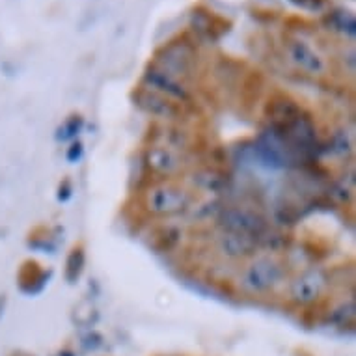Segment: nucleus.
<instances>
[{
  "label": "nucleus",
  "instance_id": "obj_1",
  "mask_svg": "<svg viewBox=\"0 0 356 356\" xmlns=\"http://www.w3.org/2000/svg\"><path fill=\"white\" fill-rule=\"evenodd\" d=\"M286 278V269L280 261H276L275 257L261 256L254 259L250 265H246L243 270L241 282L246 291L250 293H267L282 280Z\"/></svg>",
  "mask_w": 356,
  "mask_h": 356
},
{
  "label": "nucleus",
  "instance_id": "obj_2",
  "mask_svg": "<svg viewBox=\"0 0 356 356\" xmlns=\"http://www.w3.org/2000/svg\"><path fill=\"white\" fill-rule=\"evenodd\" d=\"M193 196L174 183H163L146 194L147 209L157 216H172L185 213L191 207Z\"/></svg>",
  "mask_w": 356,
  "mask_h": 356
},
{
  "label": "nucleus",
  "instance_id": "obj_3",
  "mask_svg": "<svg viewBox=\"0 0 356 356\" xmlns=\"http://www.w3.org/2000/svg\"><path fill=\"white\" fill-rule=\"evenodd\" d=\"M222 228L229 234L248 235L252 239H265L267 235V222L257 216L254 211L241 209V207H224L220 211Z\"/></svg>",
  "mask_w": 356,
  "mask_h": 356
},
{
  "label": "nucleus",
  "instance_id": "obj_4",
  "mask_svg": "<svg viewBox=\"0 0 356 356\" xmlns=\"http://www.w3.org/2000/svg\"><path fill=\"white\" fill-rule=\"evenodd\" d=\"M286 51L289 60L297 65L298 70L304 71L306 75H323L325 70H327V64L323 62L321 56L304 41L287 40Z\"/></svg>",
  "mask_w": 356,
  "mask_h": 356
},
{
  "label": "nucleus",
  "instance_id": "obj_5",
  "mask_svg": "<svg viewBox=\"0 0 356 356\" xmlns=\"http://www.w3.org/2000/svg\"><path fill=\"white\" fill-rule=\"evenodd\" d=\"M147 164L153 172L163 175H174L183 168L181 155L170 146H155L147 152Z\"/></svg>",
  "mask_w": 356,
  "mask_h": 356
},
{
  "label": "nucleus",
  "instance_id": "obj_6",
  "mask_svg": "<svg viewBox=\"0 0 356 356\" xmlns=\"http://www.w3.org/2000/svg\"><path fill=\"white\" fill-rule=\"evenodd\" d=\"M146 82L153 90H157L161 94L168 95V97H174V99L185 101L187 99V90L181 84L179 79H175V76L168 75L166 71L159 70L157 65H152L146 73Z\"/></svg>",
  "mask_w": 356,
  "mask_h": 356
},
{
  "label": "nucleus",
  "instance_id": "obj_7",
  "mask_svg": "<svg viewBox=\"0 0 356 356\" xmlns=\"http://www.w3.org/2000/svg\"><path fill=\"white\" fill-rule=\"evenodd\" d=\"M218 248H220L222 254L226 257H229V259H241V257L256 254L257 241L248 237V235L224 232V234L218 237Z\"/></svg>",
  "mask_w": 356,
  "mask_h": 356
},
{
  "label": "nucleus",
  "instance_id": "obj_8",
  "mask_svg": "<svg viewBox=\"0 0 356 356\" xmlns=\"http://www.w3.org/2000/svg\"><path fill=\"white\" fill-rule=\"evenodd\" d=\"M323 284H325V280H323V276L319 273H306V275H302L300 278L293 282V298L298 300V302H309V300L317 298V295L321 293Z\"/></svg>",
  "mask_w": 356,
  "mask_h": 356
},
{
  "label": "nucleus",
  "instance_id": "obj_9",
  "mask_svg": "<svg viewBox=\"0 0 356 356\" xmlns=\"http://www.w3.org/2000/svg\"><path fill=\"white\" fill-rule=\"evenodd\" d=\"M138 101H140L142 106H146L147 111L155 114V116L174 118L179 112V108L174 103H170L168 99H163V97H159V95L152 94V92H142L138 95Z\"/></svg>",
  "mask_w": 356,
  "mask_h": 356
},
{
  "label": "nucleus",
  "instance_id": "obj_10",
  "mask_svg": "<svg viewBox=\"0 0 356 356\" xmlns=\"http://www.w3.org/2000/svg\"><path fill=\"white\" fill-rule=\"evenodd\" d=\"M327 19L330 26H334V30H341V32L349 30V34L355 32V19L349 12H332L328 13Z\"/></svg>",
  "mask_w": 356,
  "mask_h": 356
},
{
  "label": "nucleus",
  "instance_id": "obj_11",
  "mask_svg": "<svg viewBox=\"0 0 356 356\" xmlns=\"http://www.w3.org/2000/svg\"><path fill=\"white\" fill-rule=\"evenodd\" d=\"M293 2H297V4L304 8H309V10H319V8L327 4L328 0H293Z\"/></svg>",
  "mask_w": 356,
  "mask_h": 356
}]
</instances>
